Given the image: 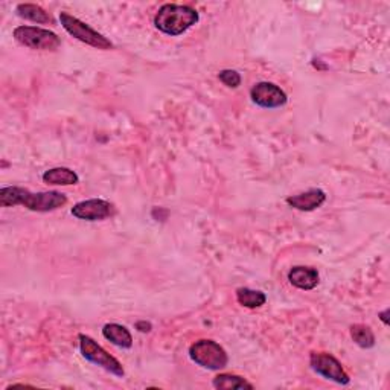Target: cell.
<instances>
[{"instance_id": "8992f818", "label": "cell", "mask_w": 390, "mask_h": 390, "mask_svg": "<svg viewBox=\"0 0 390 390\" xmlns=\"http://www.w3.org/2000/svg\"><path fill=\"white\" fill-rule=\"evenodd\" d=\"M78 340H79V349H81L83 357L88 360L90 363L105 369L107 372L113 374L116 377L125 375L124 367L121 363H119V360L110 355L101 345H98L95 342L92 337H88L86 334H79Z\"/></svg>"}, {"instance_id": "277c9868", "label": "cell", "mask_w": 390, "mask_h": 390, "mask_svg": "<svg viewBox=\"0 0 390 390\" xmlns=\"http://www.w3.org/2000/svg\"><path fill=\"white\" fill-rule=\"evenodd\" d=\"M59 22H62L66 31L76 40H79V42L96 49H101V51H108V49L113 47V43L110 42L107 37L99 34L93 28H90L88 25H86L81 20L71 14L59 13Z\"/></svg>"}, {"instance_id": "3957f363", "label": "cell", "mask_w": 390, "mask_h": 390, "mask_svg": "<svg viewBox=\"0 0 390 390\" xmlns=\"http://www.w3.org/2000/svg\"><path fill=\"white\" fill-rule=\"evenodd\" d=\"M189 357L195 365L207 369V371H222L229 363L224 348L209 338L198 340V342L193 343L189 348Z\"/></svg>"}, {"instance_id": "ffe728a7", "label": "cell", "mask_w": 390, "mask_h": 390, "mask_svg": "<svg viewBox=\"0 0 390 390\" xmlns=\"http://www.w3.org/2000/svg\"><path fill=\"white\" fill-rule=\"evenodd\" d=\"M387 314H389V309H386V311H383V313H379V317H382V320L384 322V325H389Z\"/></svg>"}, {"instance_id": "ba28073f", "label": "cell", "mask_w": 390, "mask_h": 390, "mask_svg": "<svg viewBox=\"0 0 390 390\" xmlns=\"http://www.w3.org/2000/svg\"><path fill=\"white\" fill-rule=\"evenodd\" d=\"M250 98H252L253 104L263 108H277L285 105L288 101V96L284 90L268 81L256 83L250 90Z\"/></svg>"}, {"instance_id": "4fadbf2b", "label": "cell", "mask_w": 390, "mask_h": 390, "mask_svg": "<svg viewBox=\"0 0 390 390\" xmlns=\"http://www.w3.org/2000/svg\"><path fill=\"white\" fill-rule=\"evenodd\" d=\"M43 182L47 185L71 186L79 182V177L75 171H72V169L69 168H52V169H47V171L43 174Z\"/></svg>"}, {"instance_id": "9c48e42d", "label": "cell", "mask_w": 390, "mask_h": 390, "mask_svg": "<svg viewBox=\"0 0 390 390\" xmlns=\"http://www.w3.org/2000/svg\"><path fill=\"white\" fill-rule=\"evenodd\" d=\"M115 214V206L101 198H92L79 202L72 207V215L86 222H99Z\"/></svg>"}, {"instance_id": "5bb4252c", "label": "cell", "mask_w": 390, "mask_h": 390, "mask_svg": "<svg viewBox=\"0 0 390 390\" xmlns=\"http://www.w3.org/2000/svg\"><path fill=\"white\" fill-rule=\"evenodd\" d=\"M16 13H17L18 17L29 20V22L42 23V25H46V23L54 25L52 16L49 13H46L42 6L34 5V4H20L16 8Z\"/></svg>"}, {"instance_id": "6da1fadb", "label": "cell", "mask_w": 390, "mask_h": 390, "mask_svg": "<svg viewBox=\"0 0 390 390\" xmlns=\"http://www.w3.org/2000/svg\"><path fill=\"white\" fill-rule=\"evenodd\" d=\"M67 197L58 191L31 193L29 189L18 186H8L0 189V206L9 207L22 205L33 212H51L63 207Z\"/></svg>"}, {"instance_id": "7a4b0ae2", "label": "cell", "mask_w": 390, "mask_h": 390, "mask_svg": "<svg viewBox=\"0 0 390 390\" xmlns=\"http://www.w3.org/2000/svg\"><path fill=\"white\" fill-rule=\"evenodd\" d=\"M198 13L191 6L165 4L157 11L154 17V25L160 33L171 37H178L185 34L189 28L198 23Z\"/></svg>"}, {"instance_id": "e0dca14e", "label": "cell", "mask_w": 390, "mask_h": 390, "mask_svg": "<svg viewBox=\"0 0 390 390\" xmlns=\"http://www.w3.org/2000/svg\"><path fill=\"white\" fill-rule=\"evenodd\" d=\"M351 337L354 342L363 349H371L375 346V334L372 333V329L366 325H362V323L352 325Z\"/></svg>"}, {"instance_id": "7c38bea8", "label": "cell", "mask_w": 390, "mask_h": 390, "mask_svg": "<svg viewBox=\"0 0 390 390\" xmlns=\"http://www.w3.org/2000/svg\"><path fill=\"white\" fill-rule=\"evenodd\" d=\"M103 335L107 338L110 343H113L117 348H124L130 349L133 346V335L128 329L122 325L117 323H107L103 328Z\"/></svg>"}, {"instance_id": "5b68a950", "label": "cell", "mask_w": 390, "mask_h": 390, "mask_svg": "<svg viewBox=\"0 0 390 390\" xmlns=\"http://www.w3.org/2000/svg\"><path fill=\"white\" fill-rule=\"evenodd\" d=\"M14 38L29 49L38 51H55L62 45V38L55 33L37 26H18L14 29Z\"/></svg>"}, {"instance_id": "8fae6325", "label": "cell", "mask_w": 390, "mask_h": 390, "mask_svg": "<svg viewBox=\"0 0 390 390\" xmlns=\"http://www.w3.org/2000/svg\"><path fill=\"white\" fill-rule=\"evenodd\" d=\"M288 281L293 287L309 292V289H314L319 285V273L316 268L297 265L289 270Z\"/></svg>"}, {"instance_id": "9a60e30c", "label": "cell", "mask_w": 390, "mask_h": 390, "mask_svg": "<svg viewBox=\"0 0 390 390\" xmlns=\"http://www.w3.org/2000/svg\"><path fill=\"white\" fill-rule=\"evenodd\" d=\"M215 389L219 390H235V389H253V384L248 383L247 379L232 374H219L214 378L212 382Z\"/></svg>"}, {"instance_id": "d6986e66", "label": "cell", "mask_w": 390, "mask_h": 390, "mask_svg": "<svg viewBox=\"0 0 390 390\" xmlns=\"http://www.w3.org/2000/svg\"><path fill=\"white\" fill-rule=\"evenodd\" d=\"M136 329L141 333H149L153 329L151 323L147 322V320H139V322L136 323Z\"/></svg>"}, {"instance_id": "52a82bcc", "label": "cell", "mask_w": 390, "mask_h": 390, "mask_svg": "<svg viewBox=\"0 0 390 390\" xmlns=\"http://www.w3.org/2000/svg\"><path fill=\"white\" fill-rule=\"evenodd\" d=\"M309 365H311V369L316 374L322 375L326 379H331V382L337 384L346 386L351 383V378L346 374L342 363L331 354L311 352V355H309Z\"/></svg>"}, {"instance_id": "ac0fdd59", "label": "cell", "mask_w": 390, "mask_h": 390, "mask_svg": "<svg viewBox=\"0 0 390 390\" xmlns=\"http://www.w3.org/2000/svg\"><path fill=\"white\" fill-rule=\"evenodd\" d=\"M219 81H222L224 86L231 87V88H236L241 84V75H239L236 71H232V69H224L218 74Z\"/></svg>"}, {"instance_id": "30bf717a", "label": "cell", "mask_w": 390, "mask_h": 390, "mask_svg": "<svg viewBox=\"0 0 390 390\" xmlns=\"http://www.w3.org/2000/svg\"><path fill=\"white\" fill-rule=\"evenodd\" d=\"M326 202V194L322 189H309L306 193L292 195L287 198V205L292 206L297 211L311 212L314 209L320 207Z\"/></svg>"}, {"instance_id": "2e32d148", "label": "cell", "mask_w": 390, "mask_h": 390, "mask_svg": "<svg viewBox=\"0 0 390 390\" xmlns=\"http://www.w3.org/2000/svg\"><path fill=\"white\" fill-rule=\"evenodd\" d=\"M236 301L239 305L246 308H259L267 302V296L263 292L252 288H238Z\"/></svg>"}]
</instances>
